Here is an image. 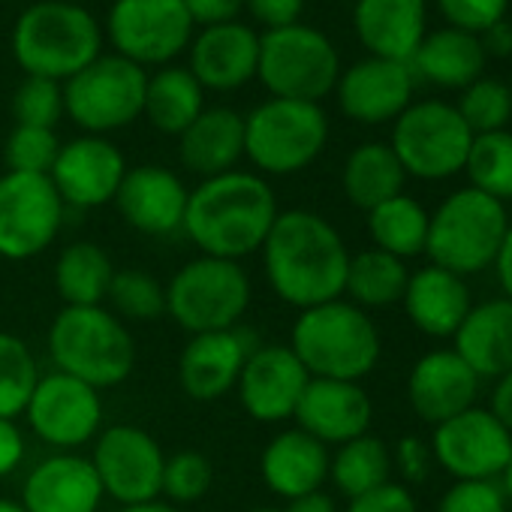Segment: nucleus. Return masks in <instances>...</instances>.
Listing matches in <instances>:
<instances>
[{
  "label": "nucleus",
  "mask_w": 512,
  "mask_h": 512,
  "mask_svg": "<svg viewBox=\"0 0 512 512\" xmlns=\"http://www.w3.org/2000/svg\"><path fill=\"white\" fill-rule=\"evenodd\" d=\"M260 253L266 281L284 305L305 311L344 296L350 250L323 214L308 208L278 211Z\"/></svg>",
  "instance_id": "obj_1"
},
{
  "label": "nucleus",
  "mask_w": 512,
  "mask_h": 512,
  "mask_svg": "<svg viewBox=\"0 0 512 512\" xmlns=\"http://www.w3.org/2000/svg\"><path fill=\"white\" fill-rule=\"evenodd\" d=\"M278 211V196L269 178L232 169L202 178L190 190L181 232L202 256L241 263L244 256L263 250Z\"/></svg>",
  "instance_id": "obj_2"
},
{
  "label": "nucleus",
  "mask_w": 512,
  "mask_h": 512,
  "mask_svg": "<svg viewBox=\"0 0 512 512\" xmlns=\"http://www.w3.org/2000/svg\"><path fill=\"white\" fill-rule=\"evenodd\" d=\"M287 347L311 377L350 383H362L383 356L377 323L344 296L299 311Z\"/></svg>",
  "instance_id": "obj_3"
},
{
  "label": "nucleus",
  "mask_w": 512,
  "mask_h": 512,
  "mask_svg": "<svg viewBox=\"0 0 512 512\" xmlns=\"http://www.w3.org/2000/svg\"><path fill=\"white\" fill-rule=\"evenodd\" d=\"M103 55L100 22L70 0H40L13 28V58L25 76L67 82Z\"/></svg>",
  "instance_id": "obj_4"
},
{
  "label": "nucleus",
  "mask_w": 512,
  "mask_h": 512,
  "mask_svg": "<svg viewBox=\"0 0 512 512\" xmlns=\"http://www.w3.org/2000/svg\"><path fill=\"white\" fill-rule=\"evenodd\" d=\"M49 356L55 371L103 392L130 380L136 368V341L127 323L106 305H64L49 326Z\"/></svg>",
  "instance_id": "obj_5"
},
{
  "label": "nucleus",
  "mask_w": 512,
  "mask_h": 512,
  "mask_svg": "<svg viewBox=\"0 0 512 512\" xmlns=\"http://www.w3.org/2000/svg\"><path fill=\"white\" fill-rule=\"evenodd\" d=\"M506 229V205L467 184L431 211L425 253L431 266L470 278L494 266Z\"/></svg>",
  "instance_id": "obj_6"
},
{
  "label": "nucleus",
  "mask_w": 512,
  "mask_h": 512,
  "mask_svg": "<svg viewBox=\"0 0 512 512\" xmlns=\"http://www.w3.org/2000/svg\"><path fill=\"white\" fill-rule=\"evenodd\" d=\"M329 145V118L320 103L269 97L244 118V157L256 175L305 172Z\"/></svg>",
  "instance_id": "obj_7"
},
{
  "label": "nucleus",
  "mask_w": 512,
  "mask_h": 512,
  "mask_svg": "<svg viewBox=\"0 0 512 512\" xmlns=\"http://www.w3.org/2000/svg\"><path fill=\"white\" fill-rule=\"evenodd\" d=\"M253 299L250 275L241 263L217 256H193L166 284V317L187 335L241 326Z\"/></svg>",
  "instance_id": "obj_8"
},
{
  "label": "nucleus",
  "mask_w": 512,
  "mask_h": 512,
  "mask_svg": "<svg viewBox=\"0 0 512 512\" xmlns=\"http://www.w3.org/2000/svg\"><path fill=\"white\" fill-rule=\"evenodd\" d=\"M338 76L341 55L323 31L296 22L260 37L256 79L266 85L272 97L320 103L335 91Z\"/></svg>",
  "instance_id": "obj_9"
},
{
  "label": "nucleus",
  "mask_w": 512,
  "mask_h": 512,
  "mask_svg": "<svg viewBox=\"0 0 512 512\" xmlns=\"http://www.w3.org/2000/svg\"><path fill=\"white\" fill-rule=\"evenodd\" d=\"M473 133L458 115L455 103L446 100H419L410 103L392 121L389 148L404 166L407 178L419 181H446L464 172Z\"/></svg>",
  "instance_id": "obj_10"
},
{
  "label": "nucleus",
  "mask_w": 512,
  "mask_h": 512,
  "mask_svg": "<svg viewBox=\"0 0 512 512\" xmlns=\"http://www.w3.org/2000/svg\"><path fill=\"white\" fill-rule=\"evenodd\" d=\"M148 70L121 55H100L64 82V115L88 136L130 127L145 112Z\"/></svg>",
  "instance_id": "obj_11"
},
{
  "label": "nucleus",
  "mask_w": 512,
  "mask_h": 512,
  "mask_svg": "<svg viewBox=\"0 0 512 512\" xmlns=\"http://www.w3.org/2000/svg\"><path fill=\"white\" fill-rule=\"evenodd\" d=\"M67 205L49 175H0V260L25 263L46 253L64 229Z\"/></svg>",
  "instance_id": "obj_12"
},
{
  "label": "nucleus",
  "mask_w": 512,
  "mask_h": 512,
  "mask_svg": "<svg viewBox=\"0 0 512 512\" xmlns=\"http://www.w3.org/2000/svg\"><path fill=\"white\" fill-rule=\"evenodd\" d=\"M193 19L184 0H115L106 16V37L115 55L136 67H166L193 40Z\"/></svg>",
  "instance_id": "obj_13"
},
{
  "label": "nucleus",
  "mask_w": 512,
  "mask_h": 512,
  "mask_svg": "<svg viewBox=\"0 0 512 512\" xmlns=\"http://www.w3.org/2000/svg\"><path fill=\"white\" fill-rule=\"evenodd\" d=\"M25 416L40 443L55 452H76L103 431V395L70 374H40Z\"/></svg>",
  "instance_id": "obj_14"
},
{
  "label": "nucleus",
  "mask_w": 512,
  "mask_h": 512,
  "mask_svg": "<svg viewBox=\"0 0 512 512\" xmlns=\"http://www.w3.org/2000/svg\"><path fill=\"white\" fill-rule=\"evenodd\" d=\"M91 464L100 476L103 494L121 506L160 500L166 452L139 425H109L94 440Z\"/></svg>",
  "instance_id": "obj_15"
},
{
  "label": "nucleus",
  "mask_w": 512,
  "mask_h": 512,
  "mask_svg": "<svg viewBox=\"0 0 512 512\" xmlns=\"http://www.w3.org/2000/svg\"><path fill=\"white\" fill-rule=\"evenodd\" d=\"M428 446L434 464L455 476V482H491L503 473L512 455V434L491 410L470 407L434 425Z\"/></svg>",
  "instance_id": "obj_16"
},
{
  "label": "nucleus",
  "mask_w": 512,
  "mask_h": 512,
  "mask_svg": "<svg viewBox=\"0 0 512 512\" xmlns=\"http://www.w3.org/2000/svg\"><path fill=\"white\" fill-rule=\"evenodd\" d=\"M311 374L287 344H260L238 377V401L253 422L281 425L296 416Z\"/></svg>",
  "instance_id": "obj_17"
},
{
  "label": "nucleus",
  "mask_w": 512,
  "mask_h": 512,
  "mask_svg": "<svg viewBox=\"0 0 512 512\" xmlns=\"http://www.w3.org/2000/svg\"><path fill=\"white\" fill-rule=\"evenodd\" d=\"M127 160L121 148L106 136H76L61 142L58 160L49 172L61 202L67 208H100L115 202V193L127 175Z\"/></svg>",
  "instance_id": "obj_18"
},
{
  "label": "nucleus",
  "mask_w": 512,
  "mask_h": 512,
  "mask_svg": "<svg viewBox=\"0 0 512 512\" xmlns=\"http://www.w3.org/2000/svg\"><path fill=\"white\" fill-rule=\"evenodd\" d=\"M416 91V76L410 64L386 58H362L341 70L335 97L341 112L365 127L392 124L410 103Z\"/></svg>",
  "instance_id": "obj_19"
},
{
  "label": "nucleus",
  "mask_w": 512,
  "mask_h": 512,
  "mask_svg": "<svg viewBox=\"0 0 512 512\" xmlns=\"http://www.w3.org/2000/svg\"><path fill=\"white\" fill-rule=\"evenodd\" d=\"M187 199L190 187L178 172L169 166L142 163L127 169L112 205L130 229L151 238H169L184 229Z\"/></svg>",
  "instance_id": "obj_20"
},
{
  "label": "nucleus",
  "mask_w": 512,
  "mask_h": 512,
  "mask_svg": "<svg viewBox=\"0 0 512 512\" xmlns=\"http://www.w3.org/2000/svg\"><path fill=\"white\" fill-rule=\"evenodd\" d=\"M260 347L250 329L190 335L178 359V383L193 401H217L235 392L247 356Z\"/></svg>",
  "instance_id": "obj_21"
},
{
  "label": "nucleus",
  "mask_w": 512,
  "mask_h": 512,
  "mask_svg": "<svg viewBox=\"0 0 512 512\" xmlns=\"http://www.w3.org/2000/svg\"><path fill=\"white\" fill-rule=\"evenodd\" d=\"M293 419L323 446H341L371 431L374 404L362 383L311 377Z\"/></svg>",
  "instance_id": "obj_22"
},
{
  "label": "nucleus",
  "mask_w": 512,
  "mask_h": 512,
  "mask_svg": "<svg viewBox=\"0 0 512 512\" xmlns=\"http://www.w3.org/2000/svg\"><path fill=\"white\" fill-rule=\"evenodd\" d=\"M479 383L482 380L455 350H428L410 368L407 401L422 422L440 425L476 407Z\"/></svg>",
  "instance_id": "obj_23"
},
{
  "label": "nucleus",
  "mask_w": 512,
  "mask_h": 512,
  "mask_svg": "<svg viewBox=\"0 0 512 512\" xmlns=\"http://www.w3.org/2000/svg\"><path fill=\"white\" fill-rule=\"evenodd\" d=\"M103 497L91 458L79 452H52L31 467L22 485V506L28 512H97Z\"/></svg>",
  "instance_id": "obj_24"
},
{
  "label": "nucleus",
  "mask_w": 512,
  "mask_h": 512,
  "mask_svg": "<svg viewBox=\"0 0 512 512\" xmlns=\"http://www.w3.org/2000/svg\"><path fill=\"white\" fill-rule=\"evenodd\" d=\"M260 34L241 22L202 28L190 40V73L208 91H238L256 79Z\"/></svg>",
  "instance_id": "obj_25"
},
{
  "label": "nucleus",
  "mask_w": 512,
  "mask_h": 512,
  "mask_svg": "<svg viewBox=\"0 0 512 512\" xmlns=\"http://www.w3.org/2000/svg\"><path fill=\"white\" fill-rule=\"evenodd\" d=\"M353 31L371 58L410 64L428 34V0H356Z\"/></svg>",
  "instance_id": "obj_26"
},
{
  "label": "nucleus",
  "mask_w": 512,
  "mask_h": 512,
  "mask_svg": "<svg viewBox=\"0 0 512 512\" xmlns=\"http://www.w3.org/2000/svg\"><path fill=\"white\" fill-rule=\"evenodd\" d=\"M332 452L302 428L278 431L260 452V476L266 488L284 500L323 491Z\"/></svg>",
  "instance_id": "obj_27"
},
{
  "label": "nucleus",
  "mask_w": 512,
  "mask_h": 512,
  "mask_svg": "<svg viewBox=\"0 0 512 512\" xmlns=\"http://www.w3.org/2000/svg\"><path fill=\"white\" fill-rule=\"evenodd\" d=\"M401 305L416 332L428 338H455L473 308V299L464 278L428 263L410 272Z\"/></svg>",
  "instance_id": "obj_28"
},
{
  "label": "nucleus",
  "mask_w": 512,
  "mask_h": 512,
  "mask_svg": "<svg viewBox=\"0 0 512 512\" xmlns=\"http://www.w3.org/2000/svg\"><path fill=\"white\" fill-rule=\"evenodd\" d=\"M178 157L187 172L199 175V181L238 169L244 160V115L229 106L202 109L178 136Z\"/></svg>",
  "instance_id": "obj_29"
},
{
  "label": "nucleus",
  "mask_w": 512,
  "mask_h": 512,
  "mask_svg": "<svg viewBox=\"0 0 512 512\" xmlns=\"http://www.w3.org/2000/svg\"><path fill=\"white\" fill-rule=\"evenodd\" d=\"M479 380H497L512 371V302L506 296L470 308L452 347Z\"/></svg>",
  "instance_id": "obj_30"
},
{
  "label": "nucleus",
  "mask_w": 512,
  "mask_h": 512,
  "mask_svg": "<svg viewBox=\"0 0 512 512\" xmlns=\"http://www.w3.org/2000/svg\"><path fill=\"white\" fill-rule=\"evenodd\" d=\"M488 55L476 34L458 28L428 31L419 43L416 55L410 58V70L416 82H428L443 91H464L476 79L485 76Z\"/></svg>",
  "instance_id": "obj_31"
},
{
  "label": "nucleus",
  "mask_w": 512,
  "mask_h": 512,
  "mask_svg": "<svg viewBox=\"0 0 512 512\" xmlns=\"http://www.w3.org/2000/svg\"><path fill=\"white\" fill-rule=\"evenodd\" d=\"M407 172L398 163L389 142H362L356 145L341 169V187L350 205L362 208L365 214L380 202L404 193Z\"/></svg>",
  "instance_id": "obj_32"
},
{
  "label": "nucleus",
  "mask_w": 512,
  "mask_h": 512,
  "mask_svg": "<svg viewBox=\"0 0 512 512\" xmlns=\"http://www.w3.org/2000/svg\"><path fill=\"white\" fill-rule=\"evenodd\" d=\"M205 109V88L187 67H160L148 76L145 118L166 136H181Z\"/></svg>",
  "instance_id": "obj_33"
},
{
  "label": "nucleus",
  "mask_w": 512,
  "mask_h": 512,
  "mask_svg": "<svg viewBox=\"0 0 512 512\" xmlns=\"http://www.w3.org/2000/svg\"><path fill=\"white\" fill-rule=\"evenodd\" d=\"M112 278H115V266L109 260V253L94 241H73L55 260V290L70 308L103 305Z\"/></svg>",
  "instance_id": "obj_34"
},
{
  "label": "nucleus",
  "mask_w": 512,
  "mask_h": 512,
  "mask_svg": "<svg viewBox=\"0 0 512 512\" xmlns=\"http://www.w3.org/2000/svg\"><path fill=\"white\" fill-rule=\"evenodd\" d=\"M407 281H410V269L404 260H398L392 253H383L377 247H368L350 256L344 296L362 311L392 308L404 299Z\"/></svg>",
  "instance_id": "obj_35"
},
{
  "label": "nucleus",
  "mask_w": 512,
  "mask_h": 512,
  "mask_svg": "<svg viewBox=\"0 0 512 512\" xmlns=\"http://www.w3.org/2000/svg\"><path fill=\"white\" fill-rule=\"evenodd\" d=\"M428 217H431V211H425V205L419 199L398 193L368 211V235L377 250L392 253L407 263L413 256L425 253Z\"/></svg>",
  "instance_id": "obj_36"
},
{
  "label": "nucleus",
  "mask_w": 512,
  "mask_h": 512,
  "mask_svg": "<svg viewBox=\"0 0 512 512\" xmlns=\"http://www.w3.org/2000/svg\"><path fill=\"white\" fill-rule=\"evenodd\" d=\"M329 479L347 500L374 491L392 479V449L371 431L350 443H341L332 452Z\"/></svg>",
  "instance_id": "obj_37"
},
{
  "label": "nucleus",
  "mask_w": 512,
  "mask_h": 512,
  "mask_svg": "<svg viewBox=\"0 0 512 512\" xmlns=\"http://www.w3.org/2000/svg\"><path fill=\"white\" fill-rule=\"evenodd\" d=\"M40 365L25 338L0 332V419H19L37 389Z\"/></svg>",
  "instance_id": "obj_38"
},
{
  "label": "nucleus",
  "mask_w": 512,
  "mask_h": 512,
  "mask_svg": "<svg viewBox=\"0 0 512 512\" xmlns=\"http://www.w3.org/2000/svg\"><path fill=\"white\" fill-rule=\"evenodd\" d=\"M464 172L470 187L506 205L512 199V133L497 130L473 136Z\"/></svg>",
  "instance_id": "obj_39"
},
{
  "label": "nucleus",
  "mask_w": 512,
  "mask_h": 512,
  "mask_svg": "<svg viewBox=\"0 0 512 512\" xmlns=\"http://www.w3.org/2000/svg\"><path fill=\"white\" fill-rule=\"evenodd\" d=\"M106 302L121 323H154L166 317V287L142 269H115Z\"/></svg>",
  "instance_id": "obj_40"
},
{
  "label": "nucleus",
  "mask_w": 512,
  "mask_h": 512,
  "mask_svg": "<svg viewBox=\"0 0 512 512\" xmlns=\"http://www.w3.org/2000/svg\"><path fill=\"white\" fill-rule=\"evenodd\" d=\"M458 115L464 118V124L470 127L473 136L482 133H497L506 130V124L512 121V94L509 85L491 76L476 79L473 85H467L455 103Z\"/></svg>",
  "instance_id": "obj_41"
},
{
  "label": "nucleus",
  "mask_w": 512,
  "mask_h": 512,
  "mask_svg": "<svg viewBox=\"0 0 512 512\" xmlns=\"http://www.w3.org/2000/svg\"><path fill=\"white\" fill-rule=\"evenodd\" d=\"M211 482H214V467H211L208 455H202L196 449H181L175 455H166L163 488H160L166 503H172V506L196 503L211 491Z\"/></svg>",
  "instance_id": "obj_42"
},
{
  "label": "nucleus",
  "mask_w": 512,
  "mask_h": 512,
  "mask_svg": "<svg viewBox=\"0 0 512 512\" xmlns=\"http://www.w3.org/2000/svg\"><path fill=\"white\" fill-rule=\"evenodd\" d=\"M61 151V139L55 130L43 127H22L16 124L4 145V160L10 172H28V175H49Z\"/></svg>",
  "instance_id": "obj_43"
},
{
  "label": "nucleus",
  "mask_w": 512,
  "mask_h": 512,
  "mask_svg": "<svg viewBox=\"0 0 512 512\" xmlns=\"http://www.w3.org/2000/svg\"><path fill=\"white\" fill-rule=\"evenodd\" d=\"M13 115L22 127L55 130V124L64 118V85L40 76H25L13 97Z\"/></svg>",
  "instance_id": "obj_44"
},
{
  "label": "nucleus",
  "mask_w": 512,
  "mask_h": 512,
  "mask_svg": "<svg viewBox=\"0 0 512 512\" xmlns=\"http://www.w3.org/2000/svg\"><path fill=\"white\" fill-rule=\"evenodd\" d=\"M434 4L446 19V28H458L476 37L503 22L509 13V0H434Z\"/></svg>",
  "instance_id": "obj_45"
},
{
  "label": "nucleus",
  "mask_w": 512,
  "mask_h": 512,
  "mask_svg": "<svg viewBox=\"0 0 512 512\" xmlns=\"http://www.w3.org/2000/svg\"><path fill=\"white\" fill-rule=\"evenodd\" d=\"M437 512H509V503H506L497 479H491V482L464 479V482H452L443 491Z\"/></svg>",
  "instance_id": "obj_46"
},
{
  "label": "nucleus",
  "mask_w": 512,
  "mask_h": 512,
  "mask_svg": "<svg viewBox=\"0 0 512 512\" xmlns=\"http://www.w3.org/2000/svg\"><path fill=\"white\" fill-rule=\"evenodd\" d=\"M392 467H398V473L407 482V488L410 485H422L431 476V467H434L428 440H422L416 434L401 437L398 446H395V452H392Z\"/></svg>",
  "instance_id": "obj_47"
},
{
  "label": "nucleus",
  "mask_w": 512,
  "mask_h": 512,
  "mask_svg": "<svg viewBox=\"0 0 512 512\" xmlns=\"http://www.w3.org/2000/svg\"><path fill=\"white\" fill-rule=\"evenodd\" d=\"M344 512H419V506L407 485L389 479L386 485L353 497Z\"/></svg>",
  "instance_id": "obj_48"
},
{
  "label": "nucleus",
  "mask_w": 512,
  "mask_h": 512,
  "mask_svg": "<svg viewBox=\"0 0 512 512\" xmlns=\"http://www.w3.org/2000/svg\"><path fill=\"white\" fill-rule=\"evenodd\" d=\"M244 7L256 22L266 25V31H278L299 22L305 0H244Z\"/></svg>",
  "instance_id": "obj_49"
},
{
  "label": "nucleus",
  "mask_w": 512,
  "mask_h": 512,
  "mask_svg": "<svg viewBox=\"0 0 512 512\" xmlns=\"http://www.w3.org/2000/svg\"><path fill=\"white\" fill-rule=\"evenodd\" d=\"M184 7L193 19V25L214 28V25H229L238 22L244 0H184Z\"/></svg>",
  "instance_id": "obj_50"
},
{
  "label": "nucleus",
  "mask_w": 512,
  "mask_h": 512,
  "mask_svg": "<svg viewBox=\"0 0 512 512\" xmlns=\"http://www.w3.org/2000/svg\"><path fill=\"white\" fill-rule=\"evenodd\" d=\"M25 452H28V443H25L19 422L0 419V479L13 476L25 464Z\"/></svg>",
  "instance_id": "obj_51"
},
{
  "label": "nucleus",
  "mask_w": 512,
  "mask_h": 512,
  "mask_svg": "<svg viewBox=\"0 0 512 512\" xmlns=\"http://www.w3.org/2000/svg\"><path fill=\"white\" fill-rule=\"evenodd\" d=\"M479 40H482V49H485L488 58H497V61L512 58V22L509 19H503L494 28H488Z\"/></svg>",
  "instance_id": "obj_52"
},
{
  "label": "nucleus",
  "mask_w": 512,
  "mask_h": 512,
  "mask_svg": "<svg viewBox=\"0 0 512 512\" xmlns=\"http://www.w3.org/2000/svg\"><path fill=\"white\" fill-rule=\"evenodd\" d=\"M500 422L503 428L512 434V371L497 377L494 380V392H491V407H488Z\"/></svg>",
  "instance_id": "obj_53"
},
{
  "label": "nucleus",
  "mask_w": 512,
  "mask_h": 512,
  "mask_svg": "<svg viewBox=\"0 0 512 512\" xmlns=\"http://www.w3.org/2000/svg\"><path fill=\"white\" fill-rule=\"evenodd\" d=\"M281 512H341L335 497L326 494V491H314V494H305V497H296V500H287V506Z\"/></svg>",
  "instance_id": "obj_54"
},
{
  "label": "nucleus",
  "mask_w": 512,
  "mask_h": 512,
  "mask_svg": "<svg viewBox=\"0 0 512 512\" xmlns=\"http://www.w3.org/2000/svg\"><path fill=\"white\" fill-rule=\"evenodd\" d=\"M494 269H497V281H500L503 296L512 302V223H509L506 238H503V244H500V253H497V260H494Z\"/></svg>",
  "instance_id": "obj_55"
},
{
  "label": "nucleus",
  "mask_w": 512,
  "mask_h": 512,
  "mask_svg": "<svg viewBox=\"0 0 512 512\" xmlns=\"http://www.w3.org/2000/svg\"><path fill=\"white\" fill-rule=\"evenodd\" d=\"M121 512H181L166 500H151V503H139V506H121Z\"/></svg>",
  "instance_id": "obj_56"
},
{
  "label": "nucleus",
  "mask_w": 512,
  "mask_h": 512,
  "mask_svg": "<svg viewBox=\"0 0 512 512\" xmlns=\"http://www.w3.org/2000/svg\"><path fill=\"white\" fill-rule=\"evenodd\" d=\"M497 485H500V491H503V497H506V503L512 506V455H509V461H506V467H503V473L497 476Z\"/></svg>",
  "instance_id": "obj_57"
},
{
  "label": "nucleus",
  "mask_w": 512,
  "mask_h": 512,
  "mask_svg": "<svg viewBox=\"0 0 512 512\" xmlns=\"http://www.w3.org/2000/svg\"><path fill=\"white\" fill-rule=\"evenodd\" d=\"M0 512H28L22 506V500H13V497H0Z\"/></svg>",
  "instance_id": "obj_58"
},
{
  "label": "nucleus",
  "mask_w": 512,
  "mask_h": 512,
  "mask_svg": "<svg viewBox=\"0 0 512 512\" xmlns=\"http://www.w3.org/2000/svg\"><path fill=\"white\" fill-rule=\"evenodd\" d=\"M250 512H281V509H269V506H256V509H250Z\"/></svg>",
  "instance_id": "obj_59"
},
{
  "label": "nucleus",
  "mask_w": 512,
  "mask_h": 512,
  "mask_svg": "<svg viewBox=\"0 0 512 512\" xmlns=\"http://www.w3.org/2000/svg\"><path fill=\"white\" fill-rule=\"evenodd\" d=\"M506 85H509V94H512V79H509V82H506Z\"/></svg>",
  "instance_id": "obj_60"
}]
</instances>
